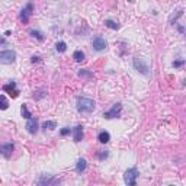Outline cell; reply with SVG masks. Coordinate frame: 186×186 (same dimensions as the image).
Returning a JSON list of instances; mask_svg holds the SVG:
<instances>
[{
  "instance_id": "6da1fadb",
  "label": "cell",
  "mask_w": 186,
  "mask_h": 186,
  "mask_svg": "<svg viewBox=\"0 0 186 186\" xmlns=\"http://www.w3.org/2000/svg\"><path fill=\"white\" fill-rule=\"evenodd\" d=\"M76 108L80 114H90V112L95 110L96 103H95V100L89 99V97H79L76 103Z\"/></svg>"
},
{
  "instance_id": "7a4b0ae2",
  "label": "cell",
  "mask_w": 186,
  "mask_h": 186,
  "mask_svg": "<svg viewBox=\"0 0 186 186\" xmlns=\"http://www.w3.org/2000/svg\"><path fill=\"white\" fill-rule=\"evenodd\" d=\"M138 176H140L138 169H137V167H131V169H128V170L125 172L124 180L128 186H135L137 185V179H138Z\"/></svg>"
},
{
  "instance_id": "3957f363",
  "label": "cell",
  "mask_w": 186,
  "mask_h": 186,
  "mask_svg": "<svg viewBox=\"0 0 186 186\" xmlns=\"http://www.w3.org/2000/svg\"><path fill=\"white\" fill-rule=\"evenodd\" d=\"M16 60V53L13 50H5L0 53V63L2 64H12Z\"/></svg>"
},
{
  "instance_id": "277c9868",
  "label": "cell",
  "mask_w": 186,
  "mask_h": 186,
  "mask_svg": "<svg viewBox=\"0 0 186 186\" xmlns=\"http://www.w3.org/2000/svg\"><path fill=\"white\" fill-rule=\"evenodd\" d=\"M121 112H122V105H121V103H115L110 110L103 112V116H105L106 119H112V118H118V116H121Z\"/></svg>"
},
{
  "instance_id": "5b68a950",
  "label": "cell",
  "mask_w": 186,
  "mask_h": 186,
  "mask_svg": "<svg viewBox=\"0 0 186 186\" xmlns=\"http://www.w3.org/2000/svg\"><path fill=\"white\" fill-rule=\"evenodd\" d=\"M55 183H60V179L53 175H42L38 179V185H55Z\"/></svg>"
},
{
  "instance_id": "8992f818",
  "label": "cell",
  "mask_w": 186,
  "mask_h": 186,
  "mask_svg": "<svg viewBox=\"0 0 186 186\" xmlns=\"http://www.w3.org/2000/svg\"><path fill=\"white\" fill-rule=\"evenodd\" d=\"M134 67L138 70V71H141L143 74H148V66L144 63L143 58H134Z\"/></svg>"
},
{
  "instance_id": "52a82bcc",
  "label": "cell",
  "mask_w": 186,
  "mask_h": 186,
  "mask_svg": "<svg viewBox=\"0 0 186 186\" xmlns=\"http://www.w3.org/2000/svg\"><path fill=\"white\" fill-rule=\"evenodd\" d=\"M26 131H28L29 134H32V135H35V134L38 132V119L37 118H31V119H28V122H26Z\"/></svg>"
},
{
  "instance_id": "ba28073f",
  "label": "cell",
  "mask_w": 186,
  "mask_h": 186,
  "mask_svg": "<svg viewBox=\"0 0 186 186\" xmlns=\"http://www.w3.org/2000/svg\"><path fill=\"white\" fill-rule=\"evenodd\" d=\"M32 10H33V5L31 3V2H29L28 5H26L24 9H22V12H20V19L24 20V24H26V22H28L29 16L32 15Z\"/></svg>"
},
{
  "instance_id": "9c48e42d",
  "label": "cell",
  "mask_w": 186,
  "mask_h": 186,
  "mask_svg": "<svg viewBox=\"0 0 186 186\" xmlns=\"http://www.w3.org/2000/svg\"><path fill=\"white\" fill-rule=\"evenodd\" d=\"M106 47H108V42H106L105 38H102V37H96V38L93 39V48H95L96 51H103Z\"/></svg>"
},
{
  "instance_id": "30bf717a",
  "label": "cell",
  "mask_w": 186,
  "mask_h": 186,
  "mask_svg": "<svg viewBox=\"0 0 186 186\" xmlns=\"http://www.w3.org/2000/svg\"><path fill=\"white\" fill-rule=\"evenodd\" d=\"M3 92H7L12 97H18L19 96V90L16 89V83L15 81H10L9 84H5L3 86Z\"/></svg>"
},
{
  "instance_id": "8fae6325",
  "label": "cell",
  "mask_w": 186,
  "mask_h": 186,
  "mask_svg": "<svg viewBox=\"0 0 186 186\" xmlns=\"http://www.w3.org/2000/svg\"><path fill=\"white\" fill-rule=\"evenodd\" d=\"M2 154H3V157L6 158H9L10 156H12V153H13V150H15V144L13 143H6L2 145Z\"/></svg>"
},
{
  "instance_id": "7c38bea8",
  "label": "cell",
  "mask_w": 186,
  "mask_h": 186,
  "mask_svg": "<svg viewBox=\"0 0 186 186\" xmlns=\"http://www.w3.org/2000/svg\"><path fill=\"white\" fill-rule=\"evenodd\" d=\"M71 134H73V138H74V141H76V143L81 141V140H83V127H81V125H77V127H74Z\"/></svg>"
},
{
  "instance_id": "4fadbf2b",
  "label": "cell",
  "mask_w": 186,
  "mask_h": 186,
  "mask_svg": "<svg viewBox=\"0 0 186 186\" xmlns=\"http://www.w3.org/2000/svg\"><path fill=\"white\" fill-rule=\"evenodd\" d=\"M87 169V162L84 160V158H79L77 160V164H76V172L79 173V175H81V173H84Z\"/></svg>"
},
{
  "instance_id": "5bb4252c",
  "label": "cell",
  "mask_w": 186,
  "mask_h": 186,
  "mask_svg": "<svg viewBox=\"0 0 186 186\" xmlns=\"http://www.w3.org/2000/svg\"><path fill=\"white\" fill-rule=\"evenodd\" d=\"M97 140H99V143H102V144L109 143V140H110V134L108 132V131H100V132L97 134Z\"/></svg>"
},
{
  "instance_id": "9a60e30c",
  "label": "cell",
  "mask_w": 186,
  "mask_h": 186,
  "mask_svg": "<svg viewBox=\"0 0 186 186\" xmlns=\"http://www.w3.org/2000/svg\"><path fill=\"white\" fill-rule=\"evenodd\" d=\"M73 58H74V61L81 63L84 60V53H83L81 50H77V51H74V54H73Z\"/></svg>"
},
{
  "instance_id": "2e32d148",
  "label": "cell",
  "mask_w": 186,
  "mask_h": 186,
  "mask_svg": "<svg viewBox=\"0 0 186 186\" xmlns=\"http://www.w3.org/2000/svg\"><path fill=\"white\" fill-rule=\"evenodd\" d=\"M20 112H22V116H24L25 119H31L32 118V114L29 112V109H28V106L25 105H22V108H20Z\"/></svg>"
},
{
  "instance_id": "e0dca14e",
  "label": "cell",
  "mask_w": 186,
  "mask_h": 186,
  "mask_svg": "<svg viewBox=\"0 0 186 186\" xmlns=\"http://www.w3.org/2000/svg\"><path fill=\"white\" fill-rule=\"evenodd\" d=\"M55 127H57V122H55V121H45L42 124V128L45 129V131H47V129H54Z\"/></svg>"
},
{
  "instance_id": "ac0fdd59",
  "label": "cell",
  "mask_w": 186,
  "mask_h": 186,
  "mask_svg": "<svg viewBox=\"0 0 186 186\" xmlns=\"http://www.w3.org/2000/svg\"><path fill=\"white\" fill-rule=\"evenodd\" d=\"M55 50H57L58 53H64L67 50V44L64 42V41H60V42L55 44Z\"/></svg>"
},
{
  "instance_id": "d6986e66",
  "label": "cell",
  "mask_w": 186,
  "mask_h": 186,
  "mask_svg": "<svg viewBox=\"0 0 186 186\" xmlns=\"http://www.w3.org/2000/svg\"><path fill=\"white\" fill-rule=\"evenodd\" d=\"M105 25L108 26V28H110V29H115V31H116V29L119 28V25H118V22H115V20H112V19H108V20L105 22Z\"/></svg>"
},
{
  "instance_id": "ffe728a7",
  "label": "cell",
  "mask_w": 186,
  "mask_h": 186,
  "mask_svg": "<svg viewBox=\"0 0 186 186\" xmlns=\"http://www.w3.org/2000/svg\"><path fill=\"white\" fill-rule=\"evenodd\" d=\"M31 35H32L33 38L39 39V41H42V39H44V33L39 32V31H31Z\"/></svg>"
},
{
  "instance_id": "44dd1931",
  "label": "cell",
  "mask_w": 186,
  "mask_h": 186,
  "mask_svg": "<svg viewBox=\"0 0 186 186\" xmlns=\"http://www.w3.org/2000/svg\"><path fill=\"white\" fill-rule=\"evenodd\" d=\"M108 156H109V153L106 151V150H102L99 154H97V157H99V160H105V158H108Z\"/></svg>"
},
{
  "instance_id": "7402d4cb",
  "label": "cell",
  "mask_w": 186,
  "mask_h": 186,
  "mask_svg": "<svg viewBox=\"0 0 186 186\" xmlns=\"http://www.w3.org/2000/svg\"><path fill=\"white\" fill-rule=\"evenodd\" d=\"M2 109H7V106H9V103H7V99H6L5 95H2Z\"/></svg>"
},
{
  "instance_id": "603a6c76",
  "label": "cell",
  "mask_w": 186,
  "mask_h": 186,
  "mask_svg": "<svg viewBox=\"0 0 186 186\" xmlns=\"http://www.w3.org/2000/svg\"><path fill=\"white\" fill-rule=\"evenodd\" d=\"M185 64V60H176V61H173V67L175 68H179V67H182Z\"/></svg>"
},
{
  "instance_id": "cb8c5ba5",
  "label": "cell",
  "mask_w": 186,
  "mask_h": 186,
  "mask_svg": "<svg viewBox=\"0 0 186 186\" xmlns=\"http://www.w3.org/2000/svg\"><path fill=\"white\" fill-rule=\"evenodd\" d=\"M70 132H73L70 128H63V129H61V135H63V137H64V135H68Z\"/></svg>"
},
{
  "instance_id": "d4e9b609",
  "label": "cell",
  "mask_w": 186,
  "mask_h": 186,
  "mask_svg": "<svg viewBox=\"0 0 186 186\" xmlns=\"http://www.w3.org/2000/svg\"><path fill=\"white\" fill-rule=\"evenodd\" d=\"M31 61H32V63H38L39 61V57H38V55H33V57L31 58Z\"/></svg>"
},
{
  "instance_id": "484cf974",
  "label": "cell",
  "mask_w": 186,
  "mask_h": 186,
  "mask_svg": "<svg viewBox=\"0 0 186 186\" xmlns=\"http://www.w3.org/2000/svg\"><path fill=\"white\" fill-rule=\"evenodd\" d=\"M128 2H134V0H128Z\"/></svg>"
}]
</instances>
